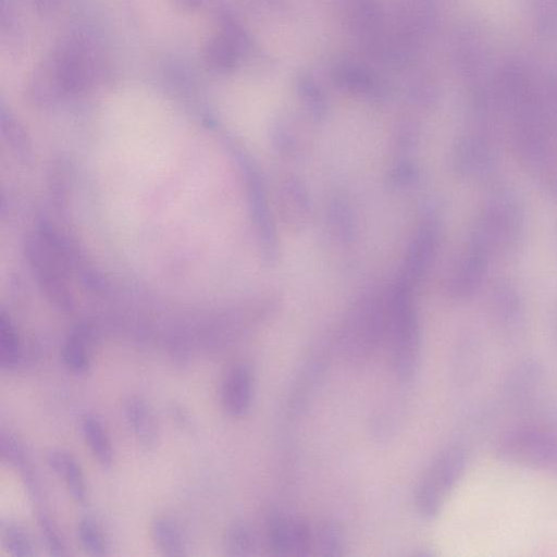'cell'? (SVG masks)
<instances>
[{
    "label": "cell",
    "instance_id": "cell-1",
    "mask_svg": "<svg viewBox=\"0 0 557 557\" xmlns=\"http://www.w3.org/2000/svg\"><path fill=\"white\" fill-rule=\"evenodd\" d=\"M101 55L96 41L74 32L60 39L32 72L29 87L40 96L76 94L100 74Z\"/></svg>",
    "mask_w": 557,
    "mask_h": 557
},
{
    "label": "cell",
    "instance_id": "cell-2",
    "mask_svg": "<svg viewBox=\"0 0 557 557\" xmlns=\"http://www.w3.org/2000/svg\"><path fill=\"white\" fill-rule=\"evenodd\" d=\"M525 228V211L519 196L509 187H498L487 197L471 230V239L492 255L517 248Z\"/></svg>",
    "mask_w": 557,
    "mask_h": 557
},
{
    "label": "cell",
    "instance_id": "cell-3",
    "mask_svg": "<svg viewBox=\"0 0 557 557\" xmlns=\"http://www.w3.org/2000/svg\"><path fill=\"white\" fill-rule=\"evenodd\" d=\"M386 333L397 376L411 381L418 372L421 357V335L417 311L407 284L393 292L386 310Z\"/></svg>",
    "mask_w": 557,
    "mask_h": 557
},
{
    "label": "cell",
    "instance_id": "cell-4",
    "mask_svg": "<svg viewBox=\"0 0 557 557\" xmlns=\"http://www.w3.org/2000/svg\"><path fill=\"white\" fill-rule=\"evenodd\" d=\"M386 332V311L376 304H366L356 309L343 325L338 336L341 356L350 363L366 362Z\"/></svg>",
    "mask_w": 557,
    "mask_h": 557
},
{
    "label": "cell",
    "instance_id": "cell-5",
    "mask_svg": "<svg viewBox=\"0 0 557 557\" xmlns=\"http://www.w3.org/2000/svg\"><path fill=\"white\" fill-rule=\"evenodd\" d=\"M466 465L460 447L444 450L430 466L416 490V505L425 518H434L459 480Z\"/></svg>",
    "mask_w": 557,
    "mask_h": 557
},
{
    "label": "cell",
    "instance_id": "cell-6",
    "mask_svg": "<svg viewBox=\"0 0 557 557\" xmlns=\"http://www.w3.org/2000/svg\"><path fill=\"white\" fill-rule=\"evenodd\" d=\"M499 451L507 459L557 474V437L546 432L512 431L503 438Z\"/></svg>",
    "mask_w": 557,
    "mask_h": 557
},
{
    "label": "cell",
    "instance_id": "cell-7",
    "mask_svg": "<svg viewBox=\"0 0 557 557\" xmlns=\"http://www.w3.org/2000/svg\"><path fill=\"white\" fill-rule=\"evenodd\" d=\"M492 256L485 247L469 238L451 271L448 281L449 294L458 299L474 295L485 282Z\"/></svg>",
    "mask_w": 557,
    "mask_h": 557
},
{
    "label": "cell",
    "instance_id": "cell-8",
    "mask_svg": "<svg viewBox=\"0 0 557 557\" xmlns=\"http://www.w3.org/2000/svg\"><path fill=\"white\" fill-rule=\"evenodd\" d=\"M497 149L494 141L484 134L460 138L453 151L455 171L468 178H484L495 170Z\"/></svg>",
    "mask_w": 557,
    "mask_h": 557
},
{
    "label": "cell",
    "instance_id": "cell-9",
    "mask_svg": "<svg viewBox=\"0 0 557 557\" xmlns=\"http://www.w3.org/2000/svg\"><path fill=\"white\" fill-rule=\"evenodd\" d=\"M268 529L270 546L278 556H305L312 549L313 533L298 518L272 515Z\"/></svg>",
    "mask_w": 557,
    "mask_h": 557
},
{
    "label": "cell",
    "instance_id": "cell-10",
    "mask_svg": "<svg viewBox=\"0 0 557 557\" xmlns=\"http://www.w3.org/2000/svg\"><path fill=\"white\" fill-rule=\"evenodd\" d=\"M253 393L255 376L250 366H233L225 374L221 386L223 410L232 418H244L251 408Z\"/></svg>",
    "mask_w": 557,
    "mask_h": 557
},
{
    "label": "cell",
    "instance_id": "cell-11",
    "mask_svg": "<svg viewBox=\"0 0 557 557\" xmlns=\"http://www.w3.org/2000/svg\"><path fill=\"white\" fill-rule=\"evenodd\" d=\"M124 416L140 448L152 451L159 444L160 429L150 404L140 396H129L124 403Z\"/></svg>",
    "mask_w": 557,
    "mask_h": 557
},
{
    "label": "cell",
    "instance_id": "cell-12",
    "mask_svg": "<svg viewBox=\"0 0 557 557\" xmlns=\"http://www.w3.org/2000/svg\"><path fill=\"white\" fill-rule=\"evenodd\" d=\"M243 40L236 28L224 25L209 37L203 46V60L216 72L233 69L240 57Z\"/></svg>",
    "mask_w": 557,
    "mask_h": 557
},
{
    "label": "cell",
    "instance_id": "cell-13",
    "mask_svg": "<svg viewBox=\"0 0 557 557\" xmlns=\"http://www.w3.org/2000/svg\"><path fill=\"white\" fill-rule=\"evenodd\" d=\"M47 463L65 483L72 499L84 505L88 498V487L83 469L76 458L69 451L53 449L47 455Z\"/></svg>",
    "mask_w": 557,
    "mask_h": 557
},
{
    "label": "cell",
    "instance_id": "cell-14",
    "mask_svg": "<svg viewBox=\"0 0 557 557\" xmlns=\"http://www.w3.org/2000/svg\"><path fill=\"white\" fill-rule=\"evenodd\" d=\"M79 426L94 458L102 468H110L114 461V449L103 423L95 414L87 413L82 417Z\"/></svg>",
    "mask_w": 557,
    "mask_h": 557
},
{
    "label": "cell",
    "instance_id": "cell-15",
    "mask_svg": "<svg viewBox=\"0 0 557 557\" xmlns=\"http://www.w3.org/2000/svg\"><path fill=\"white\" fill-rule=\"evenodd\" d=\"M491 309L497 319L508 325L516 324L522 315L521 296L510 282H496L490 294Z\"/></svg>",
    "mask_w": 557,
    "mask_h": 557
},
{
    "label": "cell",
    "instance_id": "cell-16",
    "mask_svg": "<svg viewBox=\"0 0 557 557\" xmlns=\"http://www.w3.org/2000/svg\"><path fill=\"white\" fill-rule=\"evenodd\" d=\"M150 535L156 547L162 555L181 557L186 555L184 537L177 525L165 517H157L151 521Z\"/></svg>",
    "mask_w": 557,
    "mask_h": 557
},
{
    "label": "cell",
    "instance_id": "cell-17",
    "mask_svg": "<svg viewBox=\"0 0 557 557\" xmlns=\"http://www.w3.org/2000/svg\"><path fill=\"white\" fill-rule=\"evenodd\" d=\"M62 361L65 368L75 375H83L90 368V339L87 332L76 330L62 347Z\"/></svg>",
    "mask_w": 557,
    "mask_h": 557
},
{
    "label": "cell",
    "instance_id": "cell-18",
    "mask_svg": "<svg viewBox=\"0 0 557 557\" xmlns=\"http://www.w3.org/2000/svg\"><path fill=\"white\" fill-rule=\"evenodd\" d=\"M224 549L228 556H253L258 550L255 530L244 521L232 523L224 535Z\"/></svg>",
    "mask_w": 557,
    "mask_h": 557
},
{
    "label": "cell",
    "instance_id": "cell-19",
    "mask_svg": "<svg viewBox=\"0 0 557 557\" xmlns=\"http://www.w3.org/2000/svg\"><path fill=\"white\" fill-rule=\"evenodd\" d=\"M2 543L5 550L13 557H33L36 548L29 533L18 523L2 524Z\"/></svg>",
    "mask_w": 557,
    "mask_h": 557
},
{
    "label": "cell",
    "instance_id": "cell-20",
    "mask_svg": "<svg viewBox=\"0 0 557 557\" xmlns=\"http://www.w3.org/2000/svg\"><path fill=\"white\" fill-rule=\"evenodd\" d=\"M22 356L17 333L11 321L2 313L0 317V366L12 370L17 367Z\"/></svg>",
    "mask_w": 557,
    "mask_h": 557
},
{
    "label": "cell",
    "instance_id": "cell-21",
    "mask_svg": "<svg viewBox=\"0 0 557 557\" xmlns=\"http://www.w3.org/2000/svg\"><path fill=\"white\" fill-rule=\"evenodd\" d=\"M77 536L83 549L91 556H104L107 543L98 523L90 517L82 518L77 523Z\"/></svg>",
    "mask_w": 557,
    "mask_h": 557
},
{
    "label": "cell",
    "instance_id": "cell-22",
    "mask_svg": "<svg viewBox=\"0 0 557 557\" xmlns=\"http://www.w3.org/2000/svg\"><path fill=\"white\" fill-rule=\"evenodd\" d=\"M312 549L320 556H342L344 554V540L341 530L332 523L321 525L313 533Z\"/></svg>",
    "mask_w": 557,
    "mask_h": 557
},
{
    "label": "cell",
    "instance_id": "cell-23",
    "mask_svg": "<svg viewBox=\"0 0 557 557\" xmlns=\"http://www.w3.org/2000/svg\"><path fill=\"white\" fill-rule=\"evenodd\" d=\"M37 522L42 542L52 556H65V541L53 519L44 510L37 513Z\"/></svg>",
    "mask_w": 557,
    "mask_h": 557
},
{
    "label": "cell",
    "instance_id": "cell-24",
    "mask_svg": "<svg viewBox=\"0 0 557 557\" xmlns=\"http://www.w3.org/2000/svg\"><path fill=\"white\" fill-rule=\"evenodd\" d=\"M0 451L2 459L20 471L30 465L25 448L20 440L8 431L1 432Z\"/></svg>",
    "mask_w": 557,
    "mask_h": 557
},
{
    "label": "cell",
    "instance_id": "cell-25",
    "mask_svg": "<svg viewBox=\"0 0 557 557\" xmlns=\"http://www.w3.org/2000/svg\"><path fill=\"white\" fill-rule=\"evenodd\" d=\"M170 417L185 431L191 430L193 420L189 412L178 404H172L169 408Z\"/></svg>",
    "mask_w": 557,
    "mask_h": 557
},
{
    "label": "cell",
    "instance_id": "cell-26",
    "mask_svg": "<svg viewBox=\"0 0 557 557\" xmlns=\"http://www.w3.org/2000/svg\"><path fill=\"white\" fill-rule=\"evenodd\" d=\"M63 0H33L35 8L41 14H49L55 11Z\"/></svg>",
    "mask_w": 557,
    "mask_h": 557
},
{
    "label": "cell",
    "instance_id": "cell-27",
    "mask_svg": "<svg viewBox=\"0 0 557 557\" xmlns=\"http://www.w3.org/2000/svg\"><path fill=\"white\" fill-rule=\"evenodd\" d=\"M175 4L184 10H197L201 8L205 0H174Z\"/></svg>",
    "mask_w": 557,
    "mask_h": 557
}]
</instances>
